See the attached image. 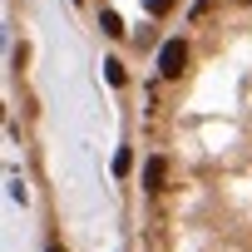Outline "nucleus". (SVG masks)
Wrapping results in <instances>:
<instances>
[{"mask_svg":"<svg viewBox=\"0 0 252 252\" xmlns=\"http://www.w3.org/2000/svg\"><path fill=\"white\" fill-rule=\"evenodd\" d=\"M183 60H188L183 40H168V45H163V55H158V69H163V74H183Z\"/></svg>","mask_w":252,"mask_h":252,"instance_id":"obj_1","label":"nucleus"},{"mask_svg":"<svg viewBox=\"0 0 252 252\" xmlns=\"http://www.w3.org/2000/svg\"><path fill=\"white\" fill-rule=\"evenodd\" d=\"M163 183V158H149V168H144V188H158Z\"/></svg>","mask_w":252,"mask_h":252,"instance_id":"obj_2","label":"nucleus"},{"mask_svg":"<svg viewBox=\"0 0 252 252\" xmlns=\"http://www.w3.org/2000/svg\"><path fill=\"white\" fill-rule=\"evenodd\" d=\"M104 35H124V20H119L114 10H104Z\"/></svg>","mask_w":252,"mask_h":252,"instance_id":"obj_3","label":"nucleus"}]
</instances>
